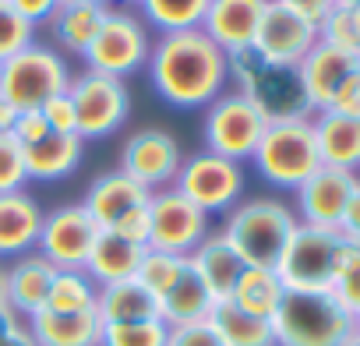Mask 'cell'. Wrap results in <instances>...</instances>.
Wrapping results in <instances>:
<instances>
[{
  "instance_id": "cell-18",
  "label": "cell",
  "mask_w": 360,
  "mask_h": 346,
  "mask_svg": "<svg viewBox=\"0 0 360 346\" xmlns=\"http://www.w3.org/2000/svg\"><path fill=\"white\" fill-rule=\"evenodd\" d=\"M356 60H360V57L318 43V46L297 64L300 82H304V92H307L314 113H321V110L332 106V99L339 96V89L356 75Z\"/></svg>"
},
{
  "instance_id": "cell-27",
  "label": "cell",
  "mask_w": 360,
  "mask_h": 346,
  "mask_svg": "<svg viewBox=\"0 0 360 346\" xmlns=\"http://www.w3.org/2000/svg\"><path fill=\"white\" fill-rule=\"evenodd\" d=\"M145 248L117 237L113 230H103L89 262H85V272L92 276L96 286H110V283H124V279H134L138 272V262H141Z\"/></svg>"
},
{
  "instance_id": "cell-14",
  "label": "cell",
  "mask_w": 360,
  "mask_h": 346,
  "mask_svg": "<svg viewBox=\"0 0 360 346\" xmlns=\"http://www.w3.org/2000/svg\"><path fill=\"white\" fill-rule=\"evenodd\" d=\"M99 233H103L99 223L89 216V209L82 202L60 205V209H53V212L43 216V230H39L36 251L53 269H85V262H89Z\"/></svg>"
},
{
  "instance_id": "cell-45",
  "label": "cell",
  "mask_w": 360,
  "mask_h": 346,
  "mask_svg": "<svg viewBox=\"0 0 360 346\" xmlns=\"http://www.w3.org/2000/svg\"><path fill=\"white\" fill-rule=\"evenodd\" d=\"M8 4L29 22V25H46L53 11L60 8V0H8Z\"/></svg>"
},
{
  "instance_id": "cell-36",
  "label": "cell",
  "mask_w": 360,
  "mask_h": 346,
  "mask_svg": "<svg viewBox=\"0 0 360 346\" xmlns=\"http://www.w3.org/2000/svg\"><path fill=\"white\" fill-rule=\"evenodd\" d=\"M29 43H36V25H29L8 0H0V64L22 53Z\"/></svg>"
},
{
  "instance_id": "cell-54",
  "label": "cell",
  "mask_w": 360,
  "mask_h": 346,
  "mask_svg": "<svg viewBox=\"0 0 360 346\" xmlns=\"http://www.w3.org/2000/svg\"><path fill=\"white\" fill-rule=\"evenodd\" d=\"M360 0H335V8H356Z\"/></svg>"
},
{
  "instance_id": "cell-47",
  "label": "cell",
  "mask_w": 360,
  "mask_h": 346,
  "mask_svg": "<svg viewBox=\"0 0 360 346\" xmlns=\"http://www.w3.org/2000/svg\"><path fill=\"white\" fill-rule=\"evenodd\" d=\"M328 110L346 113V117H360V75H353V78L339 89V96L332 99V106H328Z\"/></svg>"
},
{
  "instance_id": "cell-6",
  "label": "cell",
  "mask_w": 360,
  "mask_h": 346,
  "mask_svg": "<svg viewBox=\"0 0 360 346\" xmlns=\"http://www.w3.org/2000/svg\"><path fill=\"white\" fill-rule=\"evenodd\" d=\"M251 166L265 184H272L279 191H297L311 173L321 169L311 117L307 120L269 124L258 148H255V155H251Z\"/></svg>"
},
{
  "instance_id": "cell-21",
  "label": "cell",
  "mask_w": 360,
  "mask_h": 346,
  "mask_svg": "<svg viewBox=\"0 0 360 346\" xmlns=\"http://www.w3.org/2000/svg\"><path fill=\"white\" fill-rule=\"evenodd\" d=\"M4 265H8V307L29 321L36 311L46 307V297H50L57 269L39 251H29V255L11 258Z\"/></svg>"
},
{
  "instance_id": "cell-30",
  "label": "cell",
  "mask_w": 360,
  "mask_h": 346,
  "mask_svg": "<svg viewBox=\"0 0 360 346\" xmlns=\"http://www.w3.org/2000/svg\"><path fill=\"white\" fill-rule=\"evenodd\" d=\"M283 297H286V286L276 276V269H255V265H248L240 272L233 293H230V304H237L240 311H248L255 318H272L279 311Z\"/></svg>"
},
{
  "instance_id": "cell-4",
  "label": "cell",
  "mask_w": 360,
  "mask_h": 346,
  "mask_svg": "<svg viewBox=\"0 0 360 346\" xmlns=\"http://www.w3.org/2000/svg\"><path fill=\"white\" fill-rule=\"evenodd\" d=\"M297 212L279 198H244L223 216V237L244 265L276 269L286 241L297 230Z\"/></svg>"
},
{
  "instance_id": "cell-24",
  "label": "cell",
  "mask_w": 360,
  "mask_h": 346,
  "mask_svg": "<svg viewBox=\"0 0 360 346\" xmlns=\"http://www.w3.org/2000/svg\"><path fill=\"white\" fill-rule=\"evenodd\" d=\"M36 346H99L103 321L96 311H36L29 318Z\"/></svg>"
},
{
  "instance_id": "cell-3",
  "label": "cell",
  "mask_w": 360,
  "mask_h": 346,
  "mask_svg": "<svg viewBox=\"0 0 360 346\" xmlns=\"http://www.w3.org/2000/svg\"><path fill=\"white\" fill-rule=\"evenodd\" d=\"M226 60H230V85L237 92H244L262 110V117L269 124L314 117L311 99L304 92V82H300V71L297 68L269 64L251 46L248 50H237V53H226Z\"/></svg>"
},
{
  "instance_id": "cell-8",
  "label": "cell",
  "mask_w": 360,
  "mask_h": 346,
  "mask_svg": "<svg viewBox=\"0 0 360 346\" xmlns=\"http://www.w3.org/2000/svg\"><path fill=\"white\" fill-rule=\"evenodd\" d=\"M148 53H152V36L141 15L131 8H110L82 60H85V71L127 82V75L148 64Z\"/></svg>"
},
{
  "instance_id": "cell-16",
  "label": "cell",
  "mask_w": 360,
  "mask_h": 346,
  "mask_svg": "<svg viewBox=\"0 0 360 346\" xmlns=\"http://www.w3.org/2000/svg\"><path fill=\"white\" fill-rule=\"evenodd\" d=\"M356 173H346V169H332V166H321L318 173L293 191L297 195V219L307 223V226H328V230H339L342 223V212H346V202L356 188Z\"/></svg>"
},
{
  "instance_id": "cell-26",
  "label": "cell",
  "mask_w": 360,
  "mask_h": 346,
  "mask_svg": "<svg viewBox=\"0 0 360 346\" xmlns=\"http://www.w3.org/2000/svg\"><path fill=\"white\" fill-rule=\"evenodd\" d=\"M106 11H110V4H60L53 11V18L46 22L53 50L85 57L89 43L96 39V32L106 18Z\"/></svg>"
},
{
  "instance_id": "cell-51",
  "label": "cell",
  "mask_w": 360,
  "mask_h": 346,
  "mask_svg": "<svg viewBox=\"0 0 360 346\" xmlns=\"http://www.w3.org/2000/svg\"><path fill=\"white\" fill-rule=\"evenodd\" d=\"M60 4H110V0H60Z\"/></svg>"
},
{
  "instance_id": "cell-55",
  "label": "cell",
  "mask_w": 360,
  "mask_h": 346,
  "mask_svg": "<svg viewBox=\"0 0 360 346\" xmlns=\"http://www.w3.org/2000/svg\"><path fill=\"white\" fill-rule=\"evenodd\" d=\"M113 4H120V8H131V4H138V0H113Z\"/></svg>"
},
{
  "instance_id": "cell-52",
  "label": "cell",
  "mask_w": 360,
  "mask_h": 346,
  "mask_svg": "<svg viewBox=\"0 0 360 346\" xmlns=\"http://www.w3.org/2000/svg\"><path fill=\"white\" fill-rule=\"evenodd\" d=\"M349 15H353V25H356V36H360V4H356V8H349Z\"/></svg>"
},
{
  "instance_id": "cell-5",
  "label": "cell",
  "mask_w": 360,
  "mask_h": 346,
  "mask_svg": "<svg viewBox=\"0 0 360 346\" xmlns=\"http://www.w3.org/2000/svg\"><path fill=\"white\" fill-rule=\"evenodd\" d=\"M276 346H342L353 332V314L335 293H290L269 318Z\"/></svg>"
},
{
  "instance_id": "cell-9",
  "label": "cell",
  "mask_w": 360,
  "mask_h": 346,
  "mask_svg": "<svg viewBox=\"0 0 360 346\" xmlns=\"http://www.w3.org/2000/svg\"><path fill=\"white\" fill-rule=\"evenodd\" d=\"M173 188L212 219V216H226L237 202H244L248 173H244V162H233L226 155L202 148L195 155H184Z\"/></svg>"
},
{
  "instance_id": "cell-42",
  "label": "cell",
  "mask_w": 360,
  "mask_h": 346,
  "mask_svg": "<svg viewBox=\"0 0 360 346\" xmlns=\"http://www.w3.org/2000/svg\"><path fill=\"white\" fill-rule=\"evenodd\" d=\"M46 134H53V131H50V124L43 120V113H39V110H25V113H18V117H15L11 138H15L22 148H29V145L43 141Z\"/></svg>"
},
{
  "instance_id": "cell-7",
  "label": "cell",
  "mask_w": 360,
  "mask_h": 346,
  "mask_svg": "<svg viewBox=\"0 0 360 346\" xmlns=\"http://www.w3.org/2000/svg\"><path fill=\"white\" fill-rule=\"evenodd\" d=\"M71 68L64 53L46 43H29L22 53L0 64V99H8L18 113L39 110L46 99L68 92Z\"/></svg>"
},
{
  "instance_id": "cell-46",
  "label": "cell",
  "mask_w": 360,
  "mask_h": 346,
  "mask_svg": "<svg viewBox=\"0 0 360 346\" xmlns=\"http://www.w3.org/2000/svg\"><path fill=\"white\" fill-rule=\"evenodd\" d=\"M272 4H279V8H286V11H293V15L314 22V25H321V18L335 8V0H272Z\"/></svg>"
},
{
  "instance_id": "cell-37",
  "label": "cell",
  "mask_w": 360,
  "mask_h": 346,
  "mask_svg": "<svg viewBox=\"0 0 360 346\" xmlns=\"http://www.w3.org/2000/svg\"><path fill=\"white\" fill-rule=\"evenodd\" d=\"M318 43L360 57V36H356V25H353L349 8H332V11L321 18V25H318Z\"/></svg>"
},
{
  "instance_id": "cell-34",
  "label": "cell",
  "mask_w": 360,
  "mask_h": 346,
  "mask_svg": "<svg viewBox=\"0 0 360 346\" xmlns=\"http://www.w3.org/2000/svg\"><path fill=\"white\" fill-rule=\"evenodd\" d=\"M188 272V258H180V255H166V251H152V248H145V255H141V262H138V272H134V279L159 300L180 276Z\"/></svg>"
},
{
  "instance_id": "cell-50",
  "label": "cell",
  "mask_w": 360,
  "mask_h": 346,
  "mask_svg": "<svg viewBox=\"0 0 360 346\" xmlns=\"http://www.w3.org/2000/svg\"><path fill=\"white\" fill-rule=\"evenodd\" d=\"M0 307H8V265L0 262Z\"/></svg>"
},
{
  "instance_id": "cell-38",
  "label": "cell",
  "mask_w": 360,
  "mask_h": 346,
  "mask_svg": "<svg viewBox=\"0 0 360 346\" xmlns=\"http://www.w3.org/2000/svg\"><path fill=\"white\" fill-rule=\"evenodd\" d=\"M25 184H29V177H25L22 145L11 138V131H4V134H0V195L22 191Z\"/></svg>"
},
{
  "instance_id": "cell-13",
  "label": "cell",
  "mask_w": 360,
  "mask_h": 346,
  "mask_svg": "<svg viewBox=\"0 0 360 346\" xmlns=\"http://www.w3.org/2000/svg\"><path fill=\"white\" fill-rule=\"evenodd\" d=\"M180 162H184V152H180V141L166 127H138L120 145L117 169L148 191H162V188H173Z\"/></svg>"
},
{
  "instance_id": "cell-48",
  "label": "cell",
  "mask_w": 360,
  "mask_h": 346,
  "mask_svg": "<svg viewBox=\"0 0 360 346\" xmlns=\"http://www.w3.org/2000/svg\"><path fill=\"white\" fill-rule=\"evenodd\" d=\"M339 230H342L353 244H360V181H356V188H353V195H349V202H346V212H342Z\"/></svg>"
},
{
  "instance_id": "cell-49",
  "label": "cell",
  "mask_w": 360,
  "mask_h": 346,
  "mask_svg": "<svg viewBox=\"0 0 360 346\" xmlns=\"http://www.w3.org/2000/svg\"><path fill=\"white\" fill-rule=\"evenodd\" d=\"M15 117H18V110H15L8 99H0V134L15 127Z\"/></svg>"
},
{
  "instance_id": "cell-15",
  "label": "cell",
  "mask_w": 360,
  "mask_h": 346,
  "mask_svg": "<svg viewBox=\"0 0 360 346\" xmlns=\"http://www.w3.org/2000/svg\"><path fill=\"white\" fill-rule=\"evenodd\" d=\"M314 46H318V25L269 0V8H265V15H262V25H258V32H255L251 50H255L262 60H269V64L297 68Z\"/></svg>"
},
{
  "instance_id": "cell-53",
  "label": "cell",
  "mask_w": 360,
  "mask_h": 346,
  "mask_svg": "<svg viewBox=\"0 0 360 346\" xmlns=\"http://www.w3.org/2000/svg\"><path fill=\"white\" fill-rule=\"evenodd\" d=\"M342 346H360V332H356V328H353V332H349V339H346V342H342Z\"/></svg>"
},
{
  "instance_id": "cell-40",
  "label": "cell",
  "mask_w": 360,
  "mask_h": 346,
  "mask_svg": "<svg viewBox=\"0 0 360 346\" xmlns=\"http://www.w3.org/2000/svg\"><path fill=\"white\" fill-rule=\"evenodd\" d=\"M39 113H43V120L50 124L53 134H78V113H75V99H71L68 92L46 99V103L39 106Z\"/></svg>"
},
{
  "instance_id": "cell-20",
  "label": "cell",
  "mask_w": 360,
  "mask_h": 346,
  "mask_svg": "<svg viewBox=\"0 0 360 346\" xmlns=\"http://www.w3.org/2000/svg\"><path fill=\"white\" fill-rule=\"evenodd\" d=\"M148 188H141L138 181H131L127 173L120 169H110V173H99V177L85 188V198L82 205L89 209V216L99 223V230H113L120 216H127L131 209L138 205H148Z\"/></svg>"
},
{
  "instance_id": "cell-17",
  "label": "cell",
  "mask_w": 360,
  "mask_h": 346,
  "mask_svg": "<svg viewBox=\"0 0 360 346\" xmlns=\"http://www.w3.org/2000/svg\"><path fill=\"white\" fill-rule=\"evenodd\" d=\"M269 0H209V11L202 18V32L223 50L237 53L255 43V32L262 25V15Z\"/></svg>"
},
{
  "instance_id": "cell-1",
  "label": "cell",
  "mask_w": 360,
  "mask_h": 346,
  "mask_svg": "<svg viewBox=\"0 0 360 346\" xmlns=\"http://www.w3.org/2000/svg\"><path fill=\"white\" fill-rule=\"evenodd\" d=\"M145 71L155 96L176 110H205L230 89V60L202 29L152 39Z\"/></svg>"
},
{
  "instance_id": "cell-22",
  "label": "cell",
  "mask_w": 360,
  "mask_h": 346,
  "mask_svg": "<svg viewBox=\"0 0 360 346\" xmlns=\"http://www.w3.org/2000/svg\"><path fill=\"white\" fill-rule=\"evenodd\" d=\"M311 127H314L321 166L346 169V173L360 169V117L321 110V113L311 117Z\"/></svg>"
},
{
  "instance_id": "cell-57",
  "label": "cell",
  "mask_w": 360,
  "mask_h": 346,
  "mask_svg": "<svg viewBox=\"0 0 360 346\" xmlns=\"http://www.w3.org/2000/svg\"><path fill=\"white\" fill-rule=\"evenodd\" d=\"M356 75H360V60H356Z\"/></svg>"
},
{
  "instance_id": "cell-39",
  "label": "cell",
  "mask_w": 360,
  "mask_h": 346,
  "mask_svg": "<svg viewBox=\"0 0 360 346\" xmlns=\"http://www.w3.org/2000/svg\"><path fill=\"white\" fill-rule=\"evenodd\" d=\"M332 293H335V300H339L349 314H360V244H356L353 255L346 258V265H342V272H339Z\"/></svg>"
},
{
  "instance_id": "cell-41",
  "label": "cell",
  "mask_w": 360,
  "mask_h": 346,
  "mask_svg": "<svg viewBox=\"0 0 360 346\" xmlns=\"http://www.w3.org/2000/svg\"><path fill=\"white\" fill-rule=\"evenodd\" d=\"M166 346H223V339L205 318V321H188V325H169Z\"/></svg>"
},
{
  "instance_id": "cell-44",
  "label": "cell",
  "mask_w": 360,
  "mask_h": 346,
  "mask_svg": "<svg viewBox=\"0 0 360 346\" xmlns=\"http://www.w3.org/2000/svg\"><path fill=\"white\" fill-rule=\"evenodd\" d=\"M0 346H36L29 321L15 314L11 307H0Z\"/></svg>"
},
{
  "instance_id": "cell-56",
  "label": "cell",
  "mask_w": 360,
  "mask_h": 346,
  "mask_svg": "<svg viewBox=\"0 0 360 346\" xmlns=\"http://www.w3.org/2000/svg\"><path fill=\"white\" fill-rule=\"evenodd\" d=\"M353 328H356V332H360V314H353Z\"/></svg>"
},
{
  "instance_id": "cell-33",
  "label": "cell",
  "mask_w": 360,
  "mask_h": 346,
  "mask_svg": "<svg viewBox=\"0 0 360 346\" xmlns=\"http://www.w3.org/2000/svg\"><path fill=\"white\" fill-rule=\"evenodd\" d=\"M96 300H99V286L85 269H57L46 297V311H96Z\"/></svg>"
},
{
  "instance_id": "cell-23",
  "label": "cell",
  "mask_w": 360,
  "mask_h": 346,
  "mask_svg": "<svg viewBox=\"0 0 360 346\" xmlns=\"http://www.w3.org/2000/svg\"><path fill=\"white\" fill-rule=\"evenodd\" d=\"M188 265H191V272L205 283V290H209L216 300H230V293H233L240 272L248 269V265L240 262V255L230 248V241H226L219 230H212V233L188 255Z\"/></svg>"
},
{
  "instance_id": "cell-10",
  "label": "cell",
  "mask_w": 360,
  "mask_h": 346,
  "mask_svg": "<svg viewBox=\"0 0 360 346\" xmlns=\"http://www.w3.org/2000/svg\"><path fill=\"white\" fill-rule=\"evenodd\" d=\"M269 120L262 117V110L237 89H226L219 99H212L205 106L202 117V141L205 152L226 155L233 162H248L265 134Z\"/></svg>"
},
{
  "instance_id": "cell-32",
  "label": "cell",
  "mask_w": 360,
  "mask_h": 346,
  "mask_svg": "<svg viewBox=\"0 0 360 346\" xmlns=\"http://www.w3.org/2000/svg\"><path fill=\"white\" fill-rule=\"evenodd\" d=\"M205 11H209V0H138L141 22L148 29H159V36L202 29Z\"/></svg>"
},
{
  "instance_id": "cell-12",
  "label": "cell",
  "mask_w": 360,
  "mask_h": 346,
  "mask_svg": "<svg viewBox=\"0 0 360 346\" xmlns=\"http://www.w3.org/2000/svg\"><path fill=\"white\" fill-rule=\"evenodd\" d=\"M148 248L152 251H166V255H180L188 258L209 233V216L191 205L176 188H162L148 195Z\"/></svg>"
},
{
  "instance_id": "cell-31",
  "label": "cell",
  "mask_w": 360,
  "mask_h": 346,
  "mask_svg": "<svg viewBox=\"0 0 360 346\" xmlns=\"http://www.w3.org/2000/svg\"><path fill=\"white\" fill-rule=\"evenodd\" d=\"M209 325L216 328L223 346H276L272 321L269 318H255V314L240 311L230 300H216V307L209 314Z\"/></svg>"
},
{
  "instance_id": "cell-19",
  "label": "cell",
  "mask_w": 360,
  "mask_h": 346,
  "mask_svg": "<svg viewBox=\"0 0 360 346\" xmlns=\"http://www.w3.org/2000/svg\"><path fill=\"white\" fill-rule=\"evenodd\" d=\"M43 205L22 188L11 195H0V262L22 258L36 251L43 230Z\"/></svg>"
},
{
  "instance_id": "cell-25",
  "label": "cell",
  "mask_w": 360,
  "mask_h": 346,
  "mask_svg": "<svg viewBox=\"0 0 360 346\" xmlns=\"http://www.w3.org/2000/svg\"><path fill=\"white\" fill-rule=\"evenodd\" d=\"M85 141L78 134H46L43 141L22 148L25 155V177L36 184H53L64 181L82 166Z\"/></svg>"
},
{
  "instance_id": "cell-11",
  "label": "cell",
  "mask_w": 360,
  "mask_h": 346,
  "mask_svg": "<svg viewBox=\"0 0 360 346\" xmlns=\"http://www.w3.org/2000/svg\"><path fill=\"white\" fill-rule=\"evenodd\" d=\"M68 96L75 99L78 138L82 141L110 138L131 117V89H127L124 78H110V75H96V71H78V75H71Z\"/></svg>"
},
{
  "instance_id": "cell-35",
  "label": "cell",
  "mask_w": 360,
  "mask_h": 346,
  "mask_svg": "<svg viewBox=\"0 0 360 346\" xmlns=\"http://www.w3.org/2000/svg\"><path fill=\"white\" fill-rule=\"evenodd\" d=\"M99 346H166V325L159 318L103 325Z\"/></svg>"
},
{
  "instance_id": "cell-2",
  "label": "cell",
  "mask_w": 360,
  "mask_h": 346,
  "mask_svg": "<svg viewBox=\"0 0 360 346\" xmlns=\"http://www.w3.org/2000/svg\"><path fill=\"white\" fill-rule=\"evenodd\" d=\"M353 248L356 244L342 230L297 223L293 237L286 241L276 262V276L290 293H332Z\"/></svg>"
},
{
  "instance_id": "cell-43",
  "label": "cell",
  "mask_w": 360,
  "mask_h": 346,
  "mask_svg": "<svg viewBox=\"0 0 360 346\" xmlns=\"http://www.w3.org/2000/svg\"><path fill=\"white\" fill-rule=\"evenodd\" d=\"M148 230H152V223H148V205L131 209V212L120 216L117 226H113L117 237H124V241H131V244H138V248H148Z\"/></svg>"
},
{
  "instance_id": "cell-28",
  "label": "cell",
  "mask_w": 360,
  "mask_h": 346,
  "mask_svg": "<svg viewBox=\"0 0 360 346\" xmlns=\"http://www.w3.org/2000/svg\"><path fill=\"white\" fill-rule=\"evenodd\" d=\"M96 314H99V321H103V325L145 321V318H159V300H155V297H152L138 279H124V283L99 286Z\"/></svg>"
},
{
  "instance_id": "cell-29",
  "label": "cell",
  "mask_w": 360,
  "mask_h": 346,
  "mask_svg": "<svg viewBox=\"0 0 360 346\" xmlns=\"http://www.w3.org/2000/svg\"><path fill=\"white\" fill-rule=\"evenodd\" d=\"M216 307V297L205 290V283L191 272L180 276L162 297H159V321L169 328V325H188V321H205Z\"/></svg>"
}]
</instances>
